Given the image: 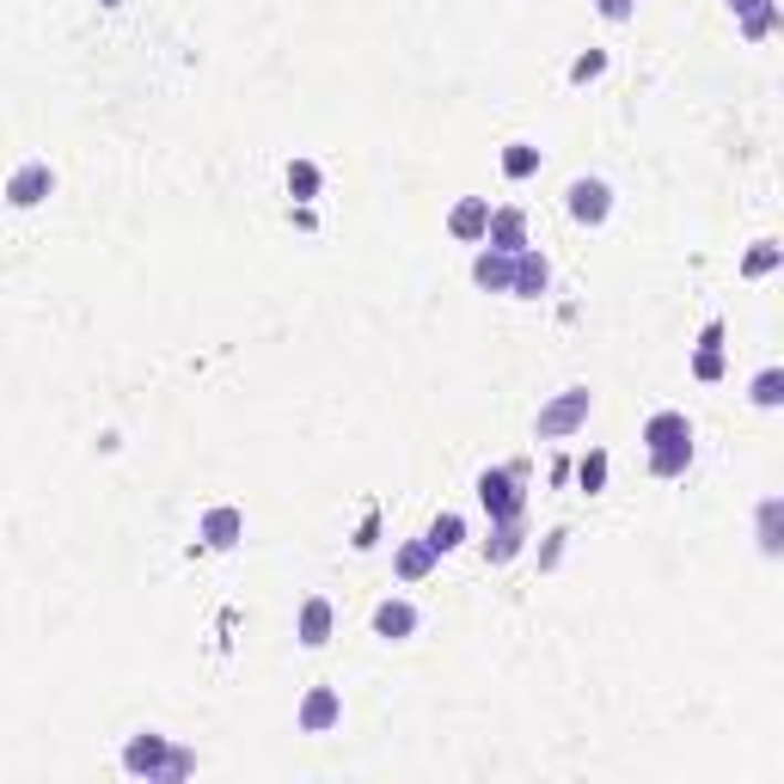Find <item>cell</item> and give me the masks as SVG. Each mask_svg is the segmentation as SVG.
Instances as JSON below:
<instances>
[{
    "label": "cell",
    "mask_w": 784,
    "mask_h": 784,
    "mask_svg": "<svg viewBox=\"0 0 784 784\" xmlns=\"http://www.w3.org/2000/svg\"><path fill=\"white\" fill-rule=\"evenodd\" d=\"M190 766H197V760H190L185 748H173L166 735H154V730H142L129 748H123V772H129V778H147V784L185 778Z\"/></svg>",
    "instance_id": "6da1fadb"
},
{
    "label": "cell",
    "mask_w": 784,
    "mask_h": 784,
    "mask_svg": "<svg viewBox=\"0 0 784 784\" xmlns=\"http://www.w3.org/2000/svg\"><path fill=\"white\" fill-rule=\"evenodd\" d=\"M521 479H527V466H484L479 472V503L491 521H521V509H527V491H521Z\"/></svg>",
    "instance_id": "7a4b0ae2"
},
{
    "label": "cell",
    "mask_w": 784,
    "mask_h": 784,
    "mask_svg": "<svg viewBox=\"0 0 784 784\" xmlns=\"http://www.w3.org/2000/svg\"><path fill=\"white\" fill-rule=\"evenodd\" d=\"M588 411H595V393H588V386H571V393H558V399L533 417V436H540V441L576 436V429L588 424Z\"/></svg>",
    "instance_id": "3957f363"
},
{
    "label": "cell",
    "mask_w": 784,
    "mask_h": 784,
    "mask_svg": "<svg viewBox=\"0 0 784 784\" xmlns=\"http://www.w3.org/2000/svg\"><path fill=\"white\" fill-rule=\"evenodd\" d=\"M564 197H571V221H583V227H600L613 215V185L607 178H576Z\"/></svg>",
    "instance_id": "277c9868"
},
{
    "label": "cell",
    "mask_w": 784,
    "mask_h": 784,
    "mask_svg": "<svg viewBox=\"0 0 784 784\" xmlns=\"http://www.w3.org/2000/svg\"><path fill=\"white\" fill-rule=\"evenodd\" d=\"M50 190H55L50 160H25L13 178H7V202H13V209H38V202L50 197Z\"/></svg>",
    "instance_id": "5b68a950"
},
{
    "label": "cell",
    "mask_w": 784,
    "mask_h": 784,
    "mask_svg": "<svg viewBox=\"0 0 784 784\" xmlns=\"http://www.w3.org/2000/svg\"><path fill=\"white\" fill-rule=\"evenodd\" d=\"M545 289H552V264H545V252L521 245V252H515V276H509V294H515V301H540Z\"/></svg>",
    "instance_id": "8992f818"
},
{
    "label": "cell",
    "mask_w": 784,
    "mask_h": 784,
    "mask_svg": "<svg viewBox=\"0 0 784 784\" xmlns=\"http://www.w3.org/2000/svg\"><path fill=\"white\" fill-rule=\"evenodd\" d=\"M301 723L306 735H325V730H337V723H344V699H337V687H313L301 699Z\"/></svg>",
    "instance_id": "52a82bcc"
},
{
    "label": "cell",
    "mask_w": 784,
    "mask_h": 784,
    "mask_svg": "<svg viewBox=\"0 0 784 784\" xmlns=\"http://www.w3.org/2000/svg\"><path fill=\"white\" fill-rule=\"evenodd\" d=\"M197 533L215 545V552H233V545L245 540V515L233 503H215V509H202V521H197Z\"/></svg>",
    "instance_id": "ba28073f"
},
{
    "label": "cell",
    "mask_w": 784,
    "mask_h": 784,
    "mask_svg": "<svg viewBox=\"0 0 784 784\" xmlns=\"http://www.w3.org/2000/svg\"><path fill=\"white\" fill-rule=\"evenodd\" d=\"M411 631H417V607H411V600H380V607H374V638L405 644Z\"/></svg>",
    "instance_id": "9c48e42d"
},
{
    "label": "cell",
    "mask_w": 784,
    "mask_h": 784,
    "mask_svg": "<svg viewBox=\"0 0 784 784\" xmlns=\"http://www.w3.org/2000/svg\"><path fill=\"white\" fill-rule=\"evenodd\" d=\"M509 276H515V252H496V245H484L479 258H472V282L491 294H509Z\"/></svg>",
    "instance_id": "30bf717a"
},
{
    "label": "cell",
    "mask_w": 784,
    "mask_h": 784,
    "mask_svg": "<svg viewBox=\"0 0 784 784\" xmlns=\"http://www.w3.org/2000/svg\"><path fill=\"white\" fill-rule=\"evenodd\" d=\"M484 245H496V252H521V245H527V215H521V209H491Z\"/></svg>",
    "instance_id": "8fae6325"
},
{
    "label": "cell",
    "mask_w": 784,
    "mask_h": 784,
    "mask_svg": "<svg viewBox=\"0 0 784 784\" xmlns=\"http://www.w3.org/2000/svg\"><path fill=\"white\" fill-rule=\"evenodd\" d=\"M294 638H301L306 650H320V644L332 638V600H325V595L301 600V619H294Z\"/></svg>",
    "instance_id": "7c38bea8"
},
{
    "label": "cell",
    "mask_w": 784,
    "mask_h": 784,
    "mask_svg": "<svg viewBox=\"0 0 784 784\" xmlns=\"http://www.w3.org/2000/svg\"><path fill=\"white\" fill-rule=\"evenodd\" d=\"M484 227H491V197L453 202V215H448V233H453V240H484Z\"/></svg>",
    "instance_id": "4fadbf2b"
},
{
    "label": "cell",
    "mask_w": 784,
    "mask_h": 784,
    "mask_svg": "<svg viewBox=\"0 0 784 784\" xmlns=\"http://www.w3.org/2000/svg\"><path fill=\"white\" fill-rule=\"evenodd\" d=\"M675 441H692L687 411H656L650 424H644V448H675Z\"/></svg>",
    "instance_id": "5bb4252c"
},
{
    "label": "cell",
    "mask_w": 784,
    "mask_h": 784,
    "mask_svg": "<svg viewBox=\"0 0 784 784\" xmlns=\"http://www.w3.org/2000/svg\"><path fill=\"white\" fill-rule=\"evenodd\" d=\"M692 374L699 380H723V320H711L699 332V356H692Z\"/></svg>",
    "instance_id": "9a60e30c"
},
{
    "label": "cell",
    "mask_w": 784,
    "mask_h": 784,
    "mask_svg": "<svg viewBox=\"0 0 784 784\" xmlns=\"http://www.w3.org/2000/svg\"><path fill=\"white\" fill-rule=\"evenodd\" d=\"M760 552H766V558L784 552V496H766V503H760Z\"/></svg>",
    "instance_id": "2e32d148"
},
{
    "label": "cell",
    "mask_w": 784,
    "mask_h": 784,
    "mask_svg": "<svg viewBox=\"0 0 784 784\" xmlns=\"http://www.w3.org/2000/svg\"><path fill=\"white\" fill-rule=\"evenodd\" d=\"M521 540H527V533H521V521H491V540H484V558L491 564H509L521 552Z\"/></svg>",
    "instance_id": "e0dca14e"
},
{
    "label": "cell",
    "mask_w": 784,
    "mask_h": 784,
    "mask_svg": "<svg viewBox=\"0 0 784 784\" xmlns=\"http://www.w3.org/2000/svg\"><path fill=\"white\" fill-rule=\"evenodd\" d=\"M429 571H436V545H429V540L399 545V576H405V583H424Z\"/></svg>",
    "instance_id": "ac0fdd59"
},
{
    "label": "cell",
    "mask_w": 784,
    "mask_h": 784,
    "mask_svg": "<svg viewBox=\"0 0 784 784\" xmlns=\"http://www.w3.org/2000/svg\"><path fill=\"white\" fill-rule=\"evenodd\" d=\"M540 160H545V154L533 142H509L503 147V178H533V173H540Z\"/></svg>",
    "instance_id": "d6986e66"
},
{
    "label": "cell",
    "mask_w": 784,
    "mask_h": 784,
    "mask_svg": "<svg viewBox=\"0 0 784 784\" xmlns=\"http://www.w3.org/2000/svg\"><path fill=\"white\" fill-rule=\"evenodd\" d=\"M692 466V441H675V448H650V472L656 479H680Z\"/></svg>",
    "instance_id": "ffe728a7"
},
{
    "label": "cell",
    "mask_w": 784,
    "mask_h": 784,
    "mask_svg": "<svg viewBox=\"0 0 784 784\" xmlns=\"http://www.w3.org/2000/svg\"><path fill=\"white\" fill-rule=\"evenodd\" d=\"M424 540L436 545V558H441V552H453V545H466V521H460V515H453V509H448V515H436V521H429V533H424Z\"/></svg>",
    "instance_id": "44dd1931"
},
{
    "label": "cell",
    "mask_w": 784,
    "mask_h": 784,
    "mask_svg": "<svg viewBox=\"0 0 784 784\" xmlns=\"http://www.w3.org/2000/svg\"><path fill=\"white\" fill-rule=\"evenodd\" d=\"M754 405L760 411H778L784 405V368H760L754 374Z\"/></svg>",
    "instance_id": "7402d4cb"
},
{
    "label": "cell",
    "mask_w": 784,
    "mask_h": 784,
    "mask_svg": "<svg viewBox=\"0 0 784 784\" xmlns=\"http://www.w3.org/2000/svg\"><path fill=\"white\" fill-rule=\"evenodd\" d=\"M576 484H583L588 496H595V491H607V453H600V448L576 460Z\"/></svg>",
    "instance_id": "603a6c76"
},
{
    "label": "cell",
    "mask_w": 784,
    "mask_h": 784,
    "mask_svg": "<svg viewBox=\"0 0 784 784\" xmlns=\"http://www.w3.org/2000/svg\"><path fill=\"white\" fill-rule=\"evenodd\" d=\"M289 190H294L301 202H313V197H320V166H313V160H294V166H289Z\"/></svg>",
    "instance_id": "cb8c5ba5"
},
{
    "label": "cell",
    "mask_w": 784,
    "mask_h": 784,
    "mask_svg": "<svg viewBox=\"0 0 784 784\" xmlns=\"http://www.w3.org/2000/svg\"><path fill=\"white\" fill-rule=\"evenodd\" d=\"M772 25H778V7H772V0H760L754 13H742V38H766Z\"/></svg>",
    "instance_id": "d4e9b609"
},
{
    "label": "cell",
    "mask_w": 784,
    "mask_h": 784,
    "mask_svg": "<svg viewBox=\"0 0 784 784\" xmlns=\"http://www.w3.org/2000/svg\"><path fill=\"white\" fill-rule=\"evenodd\" d=\"M766 270H778V245H772V240H760L754 252H748L742 276H766Z\"/></svg>",
    "instance_id": "484cf974"
},
{
    "label": "cell",
    "mask_w": 784,
    "mask_h": 784,
    "mask_svg": "<svg viewBox=\"0 0 784 784\" xmlns=\"http://www.w3.org/2000/svg\"><path fill=\"white\" fill-rule=\"evenodd\" d=\"M595 74H607V55H600V50H588V55H576V62H571V81L576 86L595 81Z\"/></svg>",
    "instance_id": "4316f807"
},
{
    "label": "cell",
    "mask_w": 784,
    "mask_h": 784,
    "mask_svg": "<svg viewBox=\"0 0 784 784\" xmlns=\"http://www.w3.org/2000/svg\"><path fill=\"white\" fill-rule=\"evenodd\" d=\"M600 7V19H613V25H625V19L638 13V0H595Z\"/></svg>",
    "instance_id": "83f0119b"
},
{
    "label": "cell",
    "mask_w": 784,
    "mask_h": 784,
    "mask_svg": "<svg viewBox=\"0 0 784 784\" xmlns=\"http://www.w3.org/2000/svg\"><path fill=\"white\" fill-rule=\"evenodd\" d=\"M564 540H571V533H545V552H540V571H552V564L564 558Z\"/></svg>",
    "instance_id": "f1b7e54d"
},
{
    "label": "cell",
    "mask_w": 784,
    "mask_h": 784,
    "mask_svg": "<svg viewBox=\"0 0 784 784\" xmlns=\"http://www.w3.org/2000/svg\"><path fill=\"white\" fill-rule=\"evenodd\" d=\"M760 0H730V13H754Z\"/></svg>",
    "instance_id": "f546056e"
},
{
    "label": "cell",
    "mask_w": 784,
    "mask_h": 784,
    "mask_svg": "<svg viewBox=\"0 0 784 784\" xmlns=\"http://www.w3.org/2000/svg\"><path fill=\"white\" fill-rule=\"evenodd\" d=\"M105 7H117V0H105Z\"/></svg>",
    "instance_id": "4dcf8cb0"
}]
</instances>
